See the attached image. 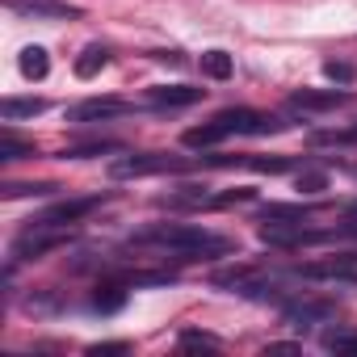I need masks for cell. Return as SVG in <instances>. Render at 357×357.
Listing matches in <instances>:
<instances>
[{
	"instance_id": "cell-1",
	"label": "cell",
	"mask_w": 357,
	"mask_h": 357,
	"mask_svg": "<svg viewBox=\"0 0 357 357\" xmlns=\"http://www.w3.org/2000/svg\"><path fill=\"white\" fill-rule=\"evenodd\" d=\"M135 244L172 252L181 261H211V257L236 252V240H227L219 231H206V227H194V223H155L147 231H135Z\"/></svg>"
},
{
	"instance_id": "cell-2",
	"label": "cell",
	"mask_w": 357,
	"mask_h": 357,
	"mask_svg": "<svg viewBox=\"0 0 357 357\" xmlns=\"http://www.w3.org/2000/svg\"><path fill=\"white\" fill-rule=\"evenodd\" d=\"M290 122L286 118H273V114H261V109H223V114H215L211 122H202V126H194V130H185V147H215V143H223V139H231V135H278V130H286Z\"/></svg>"
},
{
	"instance_id": "cell-3",
	"label": "cell",
	"mask_w": 357,
	"mask_h": 357,
	"mask_svg": "<svg viewBox=\"0 0 357 357\" xmlns=\"http://www.w3.org/2000/svg\"><path fill=\"white\" fill-rule=\"evenodd\" d=\"M68 244H72L68 223H38L34 219V227L13 240V261H38V257H47L55 248H68Z\"/></svg>"
},
{
	"instance_id": "cell-4",
	"label": "cell",
	"mask_w": 357,
	"mask_h": 357,
	"mask_svg": "<svg viewBox=\"0 0 357 357\" xmlns=\"http://www.w3.org/2000/svg\"><path fill=\"white\" fill-rule=\"evenodd\" d=\"M190 168V160H176L168 151H143V155H118L109 164L114 181H126V176H155V172H181Z\"/></svg>"
},
{
	"instance_id": "cell-5",
	"label": "cell",
	"mask_w": 357,
	"mask_h": 357,
	"mask_svg": "<svg viewBox=\"0 0 357 357\" xmlns=\"http://www.w3.org/2000/svg\"><path fill=\"white\" fill-rule=\"evenodd\" d=\"M9 13L17 17H34V22H68V17H80L76 5H68V0H5Z\"/></svg>"
},
{
	"instance_id": "cell-6",
	"label": "cell",
	"mask_w": 357,
	"mask_h": 357,
	"mask_svg": "<svg viewBox=\"0 0 357 357\" xmlns=\"http://www.w3.org/2000/svg\"><path fill=\"white\" fill-rule=\"evenodd\" d=\"M206 97V89H190V84H160V89H147L143 105L151 109H185V105H198Z\"/></svg>"
},
{
	"instance_id": "cell-7",
	"label": "cell",
	"mask_w": 357,
	"mask_h": 357,
	"mask_svg": "<svg viewBox=\"0 0 357 357\" xmlns=\"http://www.w3.org/2000/svg\"><path fill=\"white\" fill-rule=\"evenodd\" d=\"M122 114H130V101H122V97H89V101L68 109V122H105V118H122Z\"/></svg>"
},
{
	"instance_id": "cell-8",
	"label": "cell",
	"mask_w": 357,
	"mask_h": 357,
	"mask_svg": "<svg viewBox=\"0 0 357 357\" xmlns=\"http://www.w3.org/2000/svg\"><path fill=\"white\" fill-rule=\"evenodd\" d=\"M282 319L294 324V328L332 324V319H336V307H332V303H319V298H303V303H286V307H282Z\"/></svg>"
},
{
	"instance_id": "cell-9",
	"label": "cell",
	"mask_w": 357,
	"mask_h": 357,
	"mask_svg": "<svg viewBox=\"0 0 357 357\" xmlns=\"http://www.w3.org/2000/svg\"><path fill=\"white\" fill-rule=\"evenodd\" d=\"M336 105H349V89H298L290 97V109H336Z\"/></svg>"
},
{
	"instance_id": "cell-10",
	"label": "cell",
	"mask_w": 357,
	"mask_h": 357,
	"mask_svg": "<svg viewBox=\"0 0 357 357\" xmlns=\"http://www.w3.org/2000/svg\"><path fill=\"white\" fill-rule=\"evenodd\" d=\"M97 206H101L97 194H93V198H72V202H59V206H51L47 215H38V223H76V219L93 215Z\"/></svg>"
},
{
	"instance_id": "cell-11",
	"label": "cell",
	"mask_w": 357,
	"mask_h": 357,
	"mask_svg": "<svg viewBox=\"0 0 357 357\" xmlns=\"http://www.w3.org/2000/svg\"><path fill=\"white\" fill-rule=\"evenodd\" d=\"M47 105H51L47 97H5V101H0V118H5V122L34 118V114H43Z\"/></svg>"
},
{
	"instance_id": "cell-12",
	"label": "cell",
	"mask_w": 357,
	"mask_h": 357,
	"mask_svg": "<svg viewBox=\"0 0 357 357\" xmlns=\"http://www.w3.org/2000/svg\"><path fill=\"white\" fill-rule=\"evenodd\" d=\"M105 63H109V47L89 43V47L80 51V59H76V76H80V80H93V76H101Z\"/></svg>"
},
{
	"instance_id": "cell-13",
	"label": "cell",
	"mask_w": 357,
	"mask_h": 357,
	"mask_svg": "<svg viewBox=\"0 0 357 357\" xmlns=\"http://www.w3.org/2000/svg\"><path fill=\"white\" fill-rule=\"evenodd\" d=\"M17 68H22L26 80H47V72H51V55H47V47H26V51L17 55Z\"/></svg>"
},
{
	"instance_id": "cell-14",
	"label": "cell",
	"mask_w": 357,
	"mask_h": 357,
	"mask_svg": "<svg viewBox=\"0 0 357 357\" xmlns=\"http://www.w3.org/2000/svg\"><path fill=\"white\" fill-rule=\"evenodd\" d=\"M231 72H236V63H231L227 51H206V55H202V76H211V80H231Z\"/></svg>"
},
{
	"instance_id": "cell-15",
	"label": "cell",
	"mask_w": 357,
	"mask_h": 357,
	"mask_svg": "<svg viewBox=\"0 0 357 357\" xmlns=\"http://www.w3.org/2000/svg\"><path fill=\"white\" fill-rule=\"evenodd\" d=\"M126 303V282H105V286H97V294H93V307L97 311H118Z\"/></svg>"
},
{
	"instance_id": "cell-16",
	"label": "cell",
	"mask_w": 357,
	"mask_h": 357,
	"mask_svg": "<svg viewBox=\"0 0 357 357\" xmlns=\"http://www.w3.org/2000/svg\"><path fill=\"white\" fill-rule=\"evenodd\" d=\"M319 344L324 349H336V353H357V328H328L324 336H319Z\"/></svg>"
},
{
	"instance_id": "cell-17",
	"label": "cell",
	"mask_w": 357,
	"mask_h": 357,
	"mask_svg": "<svg viewBox=\"0 0 357 357\" xmlns=\"http://www.w3.org/2000/svg\"><path fill=\"white\" fill-rule=\"evenodd\" d=\"M22 155H34V143H22L9 126L0 135V160H22Z\"/></svg>"
},
{
	"instance_id": "cell-18",
	"label": "cell",
	"mask_w": 357,
	"mask_h": 357,
	"mask_svg": "<svg viewBox=\"0 0 357 357\" xmlns=\"http://www.w3.org/2000/svg\"><path fill=\"white\" fill-rule=\"evenodd\" d=\"M252 172H290L298 160H290V155H273V160H265V155H252V160H244Z\"/></svg>"
},
{
	"instance_id": "cell-19",
	"label": "cell",
	"mask_w": 357,
	"mask_h": 357,
	"mask_svg": "<svg viewBox=\"0 0 357 357\" xmlns=\"http://www.w3.org/2000/svg\"><path fill=\"white\" fill-rule=\"evenodd\" d=\"M59 185H51V181H38V185H0V194H5V198H47V194H55Z\"/></svg>"
},
{
	"instance_id": "cell-20",
	"label": "cell",
	"mask_w": 357,
	"mask_h": 357,
	"mask_svg": "<svg viewBox=\"0 0 357 357\" xmlns=\"http://www.w3.org/2000/svg\"><path fill=\"white\" fill-rule=\"evenodd\" d=\"M324 76H328V80H340V84H353V80H357V68H353V63L328 59V63H324Z\"/></svg>"
},
{
	"instance_id": "cell-21",
	"label": "cell",
	"mask_w": 357,
	"mask_h": 357,
	"mask_svg": "<svg viewBox=\"0 0 357 357\" xmlns=\"http://www.w3.org/2000/svg\"><path fill=\"white\" fill-rule=\"evenodd\" d=\"M294 185H298V194H319V190L328 185V176H324V172H298Z\"/></svg>"
},
{
	"instance_id": "cell-22",
	"label": "cell",
	"mask_w": 357,
	"mask_h": 357,
	"mask_svg": "<svg viewBox=\"0 0 357 357\" xmlns=\"http://www.w3.org/2000/svg\"><path fill=\"white\" fill-rule=\"evenodd\" d=\"M181 349H219V340L206 336V332H185L181 336Z\"/></svg>"
},
{
	"instance_id": "cell-23",
	"label": "cell",
	"mask_w": 357,
	"mask_h": 357,
	"mask_svg": "<svg viewBox=\"0 0 357 357\" xmlns=\"http://www.w3.org/2000/svg\"><path fill=\"white\" fill-rule=\"evenodd\" d=\"M151 59H155V63H185V59H181V51H155Z\"/></svg>"
},
{
	"instance_id": "cell-24",
	"label": "cell",
	"mask_w": 357,
	"mask_h": 357,
	"mask_svg": "<svg viewBox=\"0 0 357 357\" xmlns=\"http://www.w3.org/2000/svg\"><path fill=\"white\" fill-rule=\"evenodd\" d=\"M126 349H130V344H126V340H114V344H97V349H93V353H126Z\"/></svg>"
}]
</instances>
